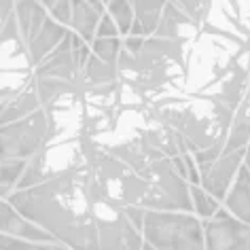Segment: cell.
I'll return each mask as SVG.
<instances>
[{"label":"cell","instance_id":"22","mask_svg":"<svg viewBox=\"0 0 250 250\" xmlns=\"http://www.w3.org/2000/svg\"><path fill=\"white\" fill-rule=\"evenodd\" d=\"M244 166L250 170V140H248V146H246V155H244Z\"/></svg>","mask_w":250,"mask_h":250},{"label":"cell","instance_id":"18","mask_svg":"<svg viewBox=\"0 0 250 250\" xmlns=\"http://www.w3.org/2000/svg\"><path fill=\"white\" fill-rule=\"evenodd\" d=\"M41 4L47 9V15L51 20L68 28V23H70V0H45Z\"/></svg>","mask_w":250,"mask_h":250},{"label":"cell","instance_id":"9","mask_svg":"<svg viewBox=\"0 0 250 250\" xmlns=\"http://www.w3.org/2000/svg\"><path fill=\"white\" fill-rule=\"evenodd\" d=\"M223 208L250 227V170L244 164L223 199Z\"/></svg>","mask_w":250,"mask_h":250},{"label":"cell","instance_id":"24","mask_svg":"<svg viewBox=\"0 0 250 250\" xmlns=\"http://www.w3.org/2000/svg\"><path fill=\"white\" fill-rule=\"evenodd\" d=\"M140 250H155V248H153V246H148V244L145 242V244H142V248H140Z\"/></svg>","mask_w":250,"mask_h":250},{"label":"cell","instance_id":"3","mask_svg":"<svg viewBox=\"0 0 250 250\" xmlns=\"http://www.w3.org/2000/svg\"><path fill=\"white\" fill-rule=\"evenodd\" d=\"M47 138V117L42 108L20 121L0 125V161H28L42 148Z\"/></svg>","mask_w":250,"mask_h":250},{"label":"cell","instance_id":"12","mask_svg":"<svg viewBox=\"0 0 250 250\" xmlns=\"http://www.w3.org/2000/svg\"><path fill=\"white\" fill-rule=\"evenodd\" d=\"M39 108H41V100H39L34 79H32V83L28 87H23L20 93H15L13 98L0 102V125L20 121V119L32 115V112H36Z\"/></svg>","mask_w":250,"mask_h":250},{"label":"cell","instance_id":"21","mask_svg":"<svg viewBox=\"0 0 250 250\" xmlns=\"http://www.w3.org/2000/svg\"><path fill=\"white\" fill-rule=\"evenodd\" d=\"M13 4H15V0H0V13L11 15L13 13Z\"/></svg>","mask_w":250,"mask_h":250},{"label":"cell","instance_id":"25","mask_svg":"<svg viewBox=\"0 0 250 250\" xmlns=\"http://www.w3.org/2000/svg\"><path fill=\"white\" fill-rule=\"evenodd\" d=\"M102 2H104V7H106V2H108V0H102Z\"/></svg>","mask_w":250,"mask_h":250},{"label":"cell","instance_id":"14","mask_svg":"<svg viewBox=\"0 0 250 250\" xmlns=\"http://www.w3.org/2000/svg\"><path fill=\"white\" fill-rule=\"evenodd\" d=\"M189 197H191L193 214H195L199 221H208V218H212L218 212V208L223 206L212 195H208L199 185H189Z\"/></svg>","mask_w":250,"mask_h":250},{"label":"cell","instance_id":"13","mask_svg":"<svg viewBox=\"0 0 250 250\" xmlns=\"http://www.w3.org/2000/svg\"><path fill=\"white\" fill-rule=\"evenodd\" d=\"M129 4H132V11H134V23L129 34L145 36V39L153 36L167 0H129Z\"/></svg>","mask_w":250,"mask_h":250},{"label":"cell","instance_id":"23","mask_svg":"<svg viewBox=\"0 0 250 250\" xmlns=\"http://www.w3.org/2000/svg\"><path fill=\"white\" fill-rule=\"evenodd\" d=\"M11 15H4V13H0V30L4 28V23H7V20H9Z\"/></svg>","mask_w":250,"mask_h":250},{"label":"cell","instance_id":"16","mask_svg":"<svg viewBox=\"0 0 250 250\" xmlns=\"http://www.w3.org/2000/svg\"><path fill=\"white\" fill-rule=\"evenodd\" d=\"M170 2L176 4V7L183 11V13L189 17L193 23L202 26V23L208 20V15H210L212 0H170Z\"/></svg>","mask_w":250,"mask_h":250},{"label":"cell","instance_id":"17","mask_svg":"<svg viewBox=\"0 0 250 250\" xmlns=\"http://www.w3.org/2000/svg\"><path fill=\"white\" fill-rule=\"evenodd\" d=\"M121 47H123L121 39H93V42L89 45V51L100 60L117 64L119 55H121Z\"/></svg>","mask_w":250,"mask_h":250},{"label":"cell","instance_id":"8","mask_svg":"<svg viewBox=\"0 0 250 250\" xmlns=\"http://www.w3.org/2000/svg\"><path fill=\"white\" fill-rule=\"evenodd\" d=\"M197 28H199L197 23H193L189 17L176 7V4L167 0V4L164 7V13H161V20L157 23V30H155L153 36H157V39H167V41L187 42L193 34H195Z\"/></svg>","mask_w":250,"mask_h":250},{"label":"cell","instance_id":"27","mask_svg":"<svg viewBox=\"0 0 250 250\" xmlns=\"http://www.w3.org/2000/svg\"><path fill=\"white\" fill-rule=\"evenodd\" d=\"M0 202H2V199H0Z\"/></svg>","mask_w":250,"mask_h":250},{"label":"cell","instance_id":"5","mask_svg":"<svg viewBox=\"0 0 250 250\" xmlns=\"http://www.w3.org/2000/svg\"><path fill=\"white\" fill-rule=\"evenodd\" d=\"M244 155H246V148H242V151H221L218 157L199 166V187L208 195L214 197L216 202L223 204L229 187L233 185L237 172L244 164Z\"/></svg>","mask_w":250,"mask_h":250},{"label":"cell","instance_id":"15","mask_svg":"<svg viewBox=\"0 0 250 250\" xmlns=\"http://www.w3.org/2000/svg\"><path fill=\"white\" fill-rule=\"evenodd\" d=\"M106 11H108L110 20L115 21V26L121 36H127L134 23V11L129 0H108L106 2Z\"/></svg>","mask_w":250,"mask_h":250},{"label":"cell","instance_id":"11","mask_svg":"<svg viewBox=\"0 0 250 250\" xmlns=\"http://www.w3.org/2000/svg\"><path fill=\"white\" fill-rule=\"evenodd\" d=\"M13 20L17 26V32L23 39V42H28L34 39L36 32L41 30V26L47 20V9L42 7L39 0H15L13 4Z\"/></svg>","mask_w":250,"mask_h":250},{"label":"cell","instance_id":"6","mask_svg":"<svg viewBox=\"0 0 250 250\" xmlns=\"http://www.w3.org/2000/svg\"><path fill=\"white\" fill-rule=\"evenodd\" d=\"M0 233H9L15 235L20 240L36 242V244H51L53 237L47 233L45 229H41L36 223H32L30 218L20 214L7 199L0 202Z\"/></svg>","mask_w":250,"mask_h":250},{"label":"cell","instance_id":"2","mask_svg":"<svg viewBox=\"0 0 250 250\" xmlns=\"http://www.w3.org/2000/svg\"><path fill=\"white\" fill-rule=\"evenodd\" d=\"M140 233L155 250H206L204 225L193 212L145 210Z\"/></svg>","mask_w":250,"mask_h":250},{"label":"cell","instance_id":"4","mask_svg":"<svg viewBox=\"0 0 250 250\" xmlns=\"http://www.w3.org/2000/svg\"><path fill=\"white\" fill-rule=\"evenodd\" d=\"M202 225L206 250H250V227L231 216L223 206Z\"/></svg>","mask_w":250,"mask_h":250},{"label":"cell","instance_id":"1","mask_svg":"<svg viewBox=\"0 0 250 250\" xmlns=\"http://www.w3.org/2000/svg\"><path fill=\"white\" fill-rule=\"evenodd\" d=\"M7 202L68 250H140L145 240L115 199L100 151L81 129L72 161L42 183L15 189Z\"/></svg>","mask_w":250,"mask_h":250},{"label":"cell","instance_id":"26","mask_svg":"<svg viewBox=\"0 0 250 250\" xmlns=\"http://www.w3.org/2000/svg\"><path fill=\"white\" fill-rule=\"evenodd\" d=\"M39 2H45V0H39Z\"/></svg>","mask_w":250,"mask_h":250},{"label":"cell","instance_id":"20","mask_svg":"<svg viewBox=\"0 0 250 250\" xmlns=\"http://www.w3.org/2000/svg\"><path fill=\"white\" fill-rule=\"evenodd\" d=\"M119 30L115 26V21L110 20L108 13H104L100 17V23H98V30H96V39H119Z\"/></svg>","mask_w":250,"mask_h":250},{"label":"cell","instance_id":"10","mask_svg":"<svg viewBox=\"0 0 250 250\" xmlns=\"http://www.w3.org/2000/svg\"><path fill=\"white\" fill-rule=\"evenodd\" d=\"M66 34H68V28H66V26H62V23H58L55 20H51V17H47L45 23L41 26V30L36 32V36L26 45L32 66H34V68L39 66L41 62L45 60L47 55L51 53L62 41H64Z\"/></svg>","mask_w":250,"mask_h":250},{"label":"cell","instance_id":"19","mask_svg":"<svg viewBox=\"0 0 250 250\" xmlns=\"http://www.w3.org/2000/svg\"><path fill=\"white\" fill-rule=\"evenodd\" d=\"M28 161H20V159H11V161H0V178L4 183H9L11 187H17L23 170H26Z\"/></svg>","mask_w":250,"mask_h":250},{"label":"cell","instance_id":"7","mask_svg":"<svg viewBox=\"0 0 250 250\" xmlns=\"http://www.w3.org/2000/svg\"><path fill=\"white\" fill-rule=\"evenodd\" d=\"M106 13V9L96 7L87 0H70V23L68 30L74 32L85 45H91L96 39V30L100 23V17Z\"/></svg>","mask_w":250,"mask_h":250}]
</instances>
